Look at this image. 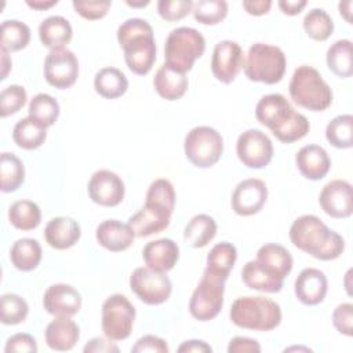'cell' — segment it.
<instances>
[{
  "mask_svg": "<svg viewBox=\"0 0 353 353\" xmlns=\"http://www.w3.org/2000/svg\"><path fill=\"white\" fill-rule=\"evenodd\" d=\"M255 117L283 143L296 142L310 130L307 119L281 94L263 95L255 106Z\"/></svg>",
  "mask_w": 353,
  "mask_h": 353,
  "instance_id": "obj_1",
  "label": "cell"
},
{
  "mask_svg": "<svg viewBox=\"0 0 353 353\" xmlns=\"http://www.w3.org/2000/svg\"><path fill=\"white\" fill-rule=\"evenodd\" d=\"M290 240L301 251L320 261H332L345 250L343 237L316 215H302L290 228Z\"/></svg>",
  "mask_w": 353,
  "mask_h": 353,
  "instance_id": "obj_2",
  "label": "cell"
},
{
  "mask_svg": "<svg viewBox=\"0 0 353 353\" xmlns=\"http://www.w3.org/2000/svg\"><path fill=\"white\" fill-rule=\"evenodd\" d=\"M175 207V190L165 178L154 179L148 192L145 205L130 216L128 225L137 237H148L165 230Z\"/></svg>",
  "mask_w": 353,
  "mask_h": 353,
  "instance_id": "obj_3",
  "label": "cell"
},
{
  "mask_svg": "<svg viewBox=\"0 0 353 353\" xmlns=\"http://www.w3.org/2000/svg\"><path fill=\"white\" fill-rule=\"evenodd\" d=\"M117 41L124 51L128 69L138 74H148L156 61V41L150 23L142 18H130L117 29Z\"/></svg>",
  "mask_w": 353,
  "mask_h": 353,
  "instance_id": "obj_4",
  "label": "cell"
},
{
  "mask_svg": "<svg viewBox=\"0 0 353 353\" xmlns=\"http://www.w3.org/2000/svg\"><path fill=\"white\" fill-rule=\"evenodd\" d=\"M288 91L298 106L312 112H323L332 103L331 87L320 72L309 65H301L294 70Z\"/></svg>",
  "mask_w": 353,
  "mask_h": 353,
  "instance_id": "obj_5",
  "label": "cell"
},
{
  "mask_svg": "<svg viewBox=\"0 0 353 353\" xmlns=\"http://www.w3.org/2000/svg\"><path fill=\"white\" fill-rule=\"evenodd\" d=\"M229 317L240 328L272 331L281 323V309L265 296H240L232 303Z\"/></svg>",
  "mask_w": 353,
  "mask_h": 353,
  "instance_id": "obj_6",
  "label": "cell"
},
{
  "mask_svg": "<svg viewBox=\"0 0 353 353\" xmlns=\"http://www.w3.org/2000/svg\"><path fill=\"white\" fill-rule=\"evenodd\" d=\"M205 51L204 36L189 26H181L170 32L164 44L165 65L176 72H189L194 62Z\"/></svg>",
  "mask_w": 353,
  "mask_h": 353,
  "instance_id": "obj_7",
  "label": "cell"
},
{
  "mask_svg": "<svg viewBox=\"0 0 353 353\" xmlns=\"http://www.w3.org/2000/svg\"><path fill=\"white\" fill-rule=\"evenodd\" d=\"M285 66V54L280 47L255 43L248 48L243 68L248 80L276 84L284 77Z\"/></svg>",
  "mask_w": 353,
  "mask_h": 353,
  "instance_id": "obj_8",
  "label": "cell"
},
{
  "mask_svg": "<svg viewBox=\"0 0 353 353\" xmlns=\"http://www.w3.org/2000/svg\"><path fill=\"white\" fill-rule=\"evenodd\" d=\"M183 148L188 160L193 165L210 168L219 161L223 153V138L215 128L199 125L186 134Z\"/></svg>",
  "mask_w": 353,
  "mask_h": 353,
  "instance_id": "obj_9",
  "label": "cell"
},
{
  "mask_svg": "<svg viewBox=\"0 0 353 353\" xmlns=\"http://www.w3.org/2000/svg\"><path fill=\"white\" fill-rule=\"evenodd\" d=\"M135 307L125 295L113 294L102 305V331L110 341L127 339L132 331Z\"/></svg>",
  "mask_w": 353,
  "mask_h": 353,
  "instance_id": "obj_10",
  "label": "cell"
},
{
  "mask_svg": "<svg viewBox=\"0 0 353 353\" xmlns=\"http://www.w3.org/2000/svg\"><path fill=\"white\" fill-rule=\"evenodd\" d=\"M223 294L225 281L203 273V277L189 301L190 314L199 321H208L215 319L222 310Z\"/></svg>",
  "mask_w": 353,
  "mask_h": 353,
  "instance_id": "obj_11",
  "label": "cell"
},
{
  "mask_svg": "<svg viewBox=\"0 0 353 353\" xmlns=\"http://www.w3.org/2000/svg\"><path fill=\"white\" fill-rule=\"evenodd\" d=\"M130 288L146 305H160L170 298L172 284L165 273L142 266L131 273Z\"/></svg>",
  "mask_w": 353,
  "mask_h": 353,
  "instance_id": "obj_12",
  "label": "cell"
},
{
  "mask_svg": "<svg viewBox=\"0 0 353 353\" xmlns=\"http://www.w3.org/2000/svg\"><path fill=\"white\" fill-rule=\"evenodd\" d=\"M79 77L77 57L68 48H52L44 59V79L58 88L66 90L72 87Z\"/></svg>",
  "mask_w": 353,
  "mask_h": 353,
  "instance_id": "obj_13",
  "label": "cell"
},
{
  "mask_svg": "<svg viewBox=\"0 0 353 353\" xmlns=\"http://www.w3.org/2000/svg\"><path fill=\"white\" fill-rule=\"evenodd\" d=\"M236 153L243 165L259 170L272 161L273 143L261 130L250 128L237 138Z\"/></svg>",
  "mask_w": 353,
  "mask_h": 353,
  "instance_id": "obj_14",
  "label": "cell"
},
{
  "mask_svg": "<svg viewBox=\"0 0 353 353\" xmlns=\"http://www.w3.org/2000/svg\"><path fill=\"white\" fill-rule=\"evenodd\" d=\"M244 66V52L239 43L222 40L215 44L211 58V72L216 80L230 84Z\"/></svg>",
  "mask_w": 353,
  "mask_h": 353,
  "instance_id": "obj_15",
  "label": "cell"
},
{
  "mask_svg": "<svg viewBox=\"0 0 353 353\" xmlns=\"http://www.w3.org/2000/svg\"><path fill=\"white\" fill-rule=\"evenodd\" d=\"M87 190L90 199L102 207L119 205L125 193L124 182L116 172L110 170L95 171L88 181Z\"/></svg>",
  "mask_w": 353,
  "mask_h": 353,
  "instance_id": "obj_16",
  "label": "cell"
},
{
  "mask_svg": "<svg viewBox=\"0 0 353 353\" xmlns=\"http://www.w3.org/2000/svg\"><path fill=\"white\" fill-rule=\"evenodd\" d=\"M268 200V186L262 179L248 178L237 183L232 193V210L241 216H250L262 210Z\"/></svg>",
  "mask_w": 353,
  "mask_h": 353,
  "instance_id": "obj_17",
  "label": "cell"
},
{
  "mask_svg": "<svg viewBox=\"0 0 353 353\" xmlns=\"http://www.w3.org/2000/svg\"><path fill=\"white\" fill-rule=\"evenodd\" d=\"M319 204L331 218H349L353 212L352 185L345 179H334L328 182L320 192Z\"/></svg>",
  "mask_w": 353,
  "mask_h": 353,
  "instance_id": "obj_18",
  "label": "cell"
},
{
  "mask_svg": "<svg viewBox=\"0 0 353 353\" xmlns=\"http://www.w3.org/2000/svg\"><path fill=\"white\" fill-rule=\"evenodd\" d=\"M43 306L55 317H72L81 307V295L69 284H52L44 292Z\"/></svg>",
  "mask_w": 353,
  "mask_h": 353,
  "instance_id": "obj_19",
  "label": "cell"
},
{
  "mask_svg": "<svg viewBox=\"0 0 353 353\" xmlns=\"http://www.w3.org/2000/svg\"><path fill=\"white\" fill-rule=\"evenodd\" d=\"M295 296L299 302L307 306L319 305L324 301L328 291V281L325 274L314 268L303 269L294 284Z\"/></svg>",
  "mask_w": 353,
  "mask_h": 353,
  "instance_id": "obj_20",
  "label": "cell"
},
{
  "mask_svg": "<svg viewBox=\"0 0 353 353\" xmlns=\"http://www.w3.org/2000/svg\"><path fill=\"white\" fill-rule=\"evenodd\" d=\"M255 261L269 276L281 281L291 273L294 265L291 252L285 247L274 243L259 247Z\"/></svg>",
  "mask_w": 353,
  "mask_h": 353,
  "instance_id": "obj_21",
  "label": "cell"
},
{
  "mask_svg": "<svg viewBox=\"0 0 353 353\" xmlns=\"http://www.w3.org/2000/svg\"><path fill=\"white\" fill-rule=\"evenodd\" d=\"M95 237L99 245L108 251L120 252L128 250L137 236L128 223H123L117 219H108L97 226Z\"/></svg>",
  "mask_w": 353,
  "mask_h": 353,
  "instance_id": "obj_22",
  "label": "cell"
},
{
  "mask_svg": "<svg viewBox=\"0 0 353 353\" xmlns=\"http://www.w3.org/2000/svg\"><path fill=\"white\" fill-rule=\"evenodd\" d=\"M145 265L156 272L171 270L179 259V247L171 239H159L149 241L142 250Z\"/></svg>",
  "mask_w": 353,
  "mask_h": 353,
  "instance_id": "obj_23",
  "label": "cell"
},
{
  "mask_svg": "<svg viewBox=\"0 0 353 353\" xmlns=\"http://www.w3.org/2000/svg\"><path fill=\"white\" fill-rule=\"evenodd\" d=\"M295 163L299 172L312 181L323 179L331 168L328 153L319 145L302 146L295 156Z\"/></svg>",
  "mask_w": 353,
  "mask_h": 353,
  "instance_id": "obj_24",
  "label": "cell"
},
{
  "mask_svg": "<svg viewBox=\"0 0 353 353\" xmlns=\"http://www.w3.org/2000/svg\"><path fill=\"white\" fill-rule=\"evenodd\" d=\"M81 236V229L77 221L69 216H55L46 225V243L55 250H68L73 247Z\"/></svg>",
  "mask_w": 353,
  "mask_h": 353,
  "instance_id": "obj_25",
  "label": "cell"
},
{
  "mask_svg": "<svg viewBox=\"0 0 353 353\" xmlns=\"http://www.w3.org/2000/svg\"><path fill=\"white\" fill-rule=\"evenodd\" d=\"M79 338L80 328L70 317H57L46 328V343L57 352L73 349Z\"/></svg>",
  "mask_w": 353,
  "mask_h": 353,
  "instance_id": "obj_26",
  "label": "cell"
},
{
  "mask_svg": "<svg viewBox=\"0 0 353 353\" xmlns=\"http://www.w3.org/2000/svg\"><path fill=\"white\" fill-rule=\"evenodd\" d=\"M237 259V250L232 243L222 241L215 244L208 255L204 269V274H210L218 280L226 281L230 270L233 269Z\"/></svg>",
  "mask_w": 353,
  "mask_h": 353,
  "instance_id": "obj_27",
  "label": "cell"
},
{
  "mask_svg": "<svg viewBox=\"0 0 353 353\" xmlns=\"http://www.w3.org/2000/svg\"><path fill=\"white\" fill-rule=\"evenodd\" d=\"M153 85L161 98L167 101H176L185 95L189 81L185 73L176 72L164 63L157 69Z\"/></svg>",
  "mask_w": 353,
  "mask_h": 353,
  "instance_id": "obj_28",
  "label": "cell"
},
{
  "mask_svg": "<svg viewBox=\"0 0 353 353\" xmlns=\"http://www.w3.org/2000/svg\"><path fill=\"white\" fill-rule=\"evenodd\" d=\"M73 29L69 21L61 15L46 18L39 26V37L44 47L61 48L72 40Z\"/></svg>",
  "mask_w": 353,
  "mask_h": 353,
  "instance_id": "obj_29",
  "label": "cell"
},
{
  "mask_svg": "<svg viewBox=\"0 0 353 353\" xmlns=\"http://www.w3.org/2000/svg\"><path fill=\"white\" fill-rule=\"evenodd\" d=\"M41 245L34 239H19L10 250V261L18 270L30 272L36 269L41 261Z\"/></svg>",
  "mask_w": 353,
  "mask_h": 353,
  "instance_id": "obj_30",
  "label": "cell"
},
{
  "mask_svg": "<svg viewBox=\"0 0 353 353\" xmlns=\"http://www.w3.org/2000/svg\"><path fill=\"white\" fill-rule=\"evenodd\" d=\"M328 69L341 79H347L353 74V51L352 41L347 39L332 43L325 55Z\"/></svg>",
  "mask_w": 353,
  "mask_h": 353,
  "instance_id": "obj_31",
  "label": "cell"
},
{
  "mask_svg": "<svg viewBox=\"0 0 353 353\" xmlns=\"http://www.w3.org/2000/svg\"><path fill=\"white\" fill-rule=\"evenodd\" d=\"M94 87L101 97L106 99H114L125 94L128 88V80L121 70L108 66L97 72Z\"/></svg>",
  "mask_w": 353,
  "mask_h": 353,
  "instance_id": "obj_32",
  "label": "cell"
},
{
  "mask_svg": "<svg viewBox=\"0 0 353 353\" xmlns=\"http://www.w3.org/2000/svg\"><path fill=\"white\" fill-rule=\"evenodd\" d=\"M216 234V222L207 214L194 215L183 230L185 241L193 248L205 247Z\"/></svg>",
  "mask_w": 353,
  "mask_h": 353,
  "instance_id": "obj_33",
  "label": "cell"
},
{
  "mask_svg": "<svg viewBox=\"0 0 353 353\" xmlns=\"http://www.w3.org/2000/svg\"><path fill=\"white\" fill-rule=\"evenodd\" d=\"M46 138V127L29 116L21 119L12 130L14 142L25 150H33L40 148L44 143Z\"/></svg>",
  "mask_w": 353,
  "mask_h": 353,
  "instance_id": "obj_34",
  "label": "cell"
},
{
  "mask_svg": "<svg viewBox=\"0 0 353 353\" xmlns=\"http://www.w3.org/2000/svg\"><path fill=\"white\" fill-rule=\"evenodd\" d=\"M0 188L1 192H15L25 181V167L14 153L3 152L0 157Z\"/></svg>",
  "mask_w": 353,
  "mask_h": 353,
  "instance_id": "obj_35",
  "label": "cell"
},
{
  "mask_svg": "<svg viewBox=\"0 0 353 353\" xmlns=\"http://www.w3.org/2000/svg\"><path fill=\"white\" fill-rule=\"evenodd\" d=\"M241 279H243V283L248 288L262 291V292H270V294L281 291V288L284 285V281L269 276L258 265L256 261H248L244 265V268L241 270Z\"/></svg>",
  "mask_w": 353,
  "mask_h": 353,
  "instance_id": "obj_36",
  "label": "cell"
},
{
  "mask_svg": "<svg viewBox=\"0 0 353 353\" xmlns=\"http://www.w3.org/2000/svg\"><path fill=\"white\" fill-rule=\"evenodd\" d=\"M10 223L19 230H32L40 225L41 211L30 200H18L8 208Z\"/></svg>",
  "mask_w": 353,
  "mask_h": 353,
  "instance_id": "obj_37",
  "label": "cell"
},
{
  "mask_svg": "<svg viewBox=\"0 0 353 353\" xmlns=\"http://www.w3.org/2000/svg\"><path fill=\"white\" fill-rule=\"evenodd\" d=\"M28 112L29 117L47 128L57 121L59 116V103L51 95L40 92L30 99Z\"/></svg>",
  "mask_w": 353,
  "mask_h": 353,
  "instance_id": "obj_38",
  "label": "cell"
},
{
  "mask_svg": "<svg viewBox=\"0 0 353 353\" xmlns=\"http://www.w3.org/2000/svg\"><path fill=\"white\" fill-rule=\"evenodd\" d=\"M327 141L338 149H349L353 145V116L339 114L325 127Z\"/></svg>",
  "mask_w": 353,
  "mask_h": 353,
  "instance_id": "obj_39",
  "label": "cell"
},
{
  "mask_svg": "<svg viewBox=\"0 0 353 353\" xmlns=\"http://www.w3.org/2000/svg\"><path fill=\"white\" fill-rule=\"evenodd\" d=\"M30 41V29L17 19H7L1 23V48L8 52L25 48Z\"/></svg>",
  "mask_w": 353,
  "mask_h": 353,
  "instance_id": "obj_40",
  "label": "cell"
},
{
  "mask_svg": "<svg viewBox=\"0 0 353 353\" xmlns=\"http://www.w3.org/2000/svg\"><path fill=\"white\" fill-rule=\"evenodd\" d=\"M306 34L316 41H325L334 32L332 18L323 8L310 10L303 18Z\"/></svg>",
  "mask_w": 353,
  "mask_h": 353,
  "instance_id": "obj_41",
  "label": "cell"
},
{
  "mask_svg": "<svg viewBox=\"0 0 353 353\" xmlns=\"http://www.w3.org/2000/svg\"><path fill=\"white\" fill-rule=\"evenodd\" d=\"M29 306L26 301L12 292L4 294L0 298V320L6 325H17L28 317Z\"/></svg>",
  "mask_w": 353,
  "mask_h": 353,
  "instance_id": "obj_42",
  "label": "cell"
},
{
  "mask_svg": "<svg viewBox=\"0 0 353 353\" xmlns=\"http://www.w3.org/2000/svg\"><path fill=\"white\" fill-rule=\"evenodd\" d=\"M193 17L203 25H218L228 15V3L225 0H199L193 3Z\"/></svg>",
  "mask_w": 353,
  "mask_h": 353,
  "instance_id": "obj_43",
  "label": "cell"
},
{
  "mask_svg": "<svg viewBox=\"0 0 353 353\" xmlns=\"http://www.w3.org/2000/svg\"><path fill=\"white\" fill-rule=\"evenodd\" d=\"M28 95L22 85L11 84L0 92V116L7 117L17 113L26 103Z\"/></svg>",
  "mask_w": 353,
  "mask_h": 353,
  "instance_id": "obj_44",
  "label": "cell"
},
{
  "mask_svg": "<svg viewBox=\"0 0 353 353\" xmlns=\"http://www.w3.org/2000/svg\"><path fill=\"white\" fill-rule=\"evenodd\" d=\"M192 0H160L157 3L159 15L168 22H175L185 18L189 12H192Z\"/></svg>",
  "mask_w": 353,
  "mask_h": 353,
  "instance_id": "obj_45",
  "label": "cell"
},
{
  "mask_svg": "<svg viewBox=\"0 0 353 353\" xmlns=\"http://www.w3.org/2000/svg\"><path fill=\"white\" fill-rule=\"evenodd\" d=\"M72 4H73L74 11L80 17H83L84 19H88V21H97V19L103 18L108 14V11L112 6V1L110 0H94V1L74 0Z\"/></svg>",
  "mask_w": 353,
  "mask_h": 353,
  "instance_id": "obj_46",
  "label": "cell"
},
{
  "mask_svg": "<svg viewBox=\"0 0 353 353\" xmlns=\"http://www.w3.org/2000/svg\"><path fill=\"white\" fill-rule=\"evenodd\" d=\"M332 324L339 334L352 336V334H353V305L350 302L339 303L334 309Z\"/></svg>",
  "mask_w": 353,
  "mask_h": 353,
  "instance_id": "obj_47",
  "label": "cell"
},
{
  "mask_svg": "<svg viewBox=\"0 0 353 353\" xmlns=\"http://www.w3.org/2000/svg\"><path fill=\"white\" fill-rule=\"evenodd\" d=\"M134 353H143V352H153V353H168L170 347L167 342L156 335H145L139 338L135 345L131 347Z\"/></svg>",
  "mask_w": 353,
  "mask_h": 353,
  "instance_id": "obj_48",
  "label": "cell"
},
{
  "mask_svg": "<svg viewBox=\"0 0 353 353\" xmlns=\"http://www.w3.org/2000/svg\"><path fill=\"white\" fill-rule=\"evenodd\" d=\"M6 353H11V352H37V343L36 339L25 332H19V334H14L11 335L7 342H6V347H4Z\"/></svg>",
  "mask_w": 353,
  "mask_h": 353,
  "instance_id": "obj_49",
  "label": "cell"
},
{
  "mask_svg": "<svg viewBox=\"0 0 353 353\" xmlns=\"http://www.w3.org/2000/svg\"><path fill=\"white\" fill-rule=\"evenodd\" d=\"M229 353H259L261 345L258 341L247 336H234L228 345Z\"/></svg>",
  "mask_w": 353,
  "mask_h": 353,
  "instance_id": "obj_50",
  "label": "cell"
},
{
  "mask_svg": "<svg viewBox=\"0 0 353 353\" xmlns=\"http://www.w3.org/2000/svg\"><path fill=\"white\" fill-rule=\"evenodd\" d=\"M85 353H117L119 347L114 345V342H110V339H105L101 336H95L83 349Z\"/></svg>",
  "mask_w": 353,
  "mask_h": 353,
  "instance_id": "obj_51",
  "label": "cell"
},
{
  "mask_svg": "<svg viewBox=\"0 0 353 353\" xmlns=\"http://www.w3.org/2000/svg\"><path fill=\"white\" fill-rule=\"evenodd\" d=\"M272 7L270 0H251V1H243V8L250 14V15H263L269 12Z\"/></svg>",
  "mask_w": 353,
  "mask_h": 353,
  "instance_id": "obj_52",
  "label": "cell"
},
{
  "mask_svg": "<svg viewBox=\"0 0 353 353\" xmlns=\"http://www.w3.org/2000/svg\"><path fill=\"white\" fill-rule=\"evenodd\" d=\"M179 353H211L212 347L205 343L204 341H197V339H190L183 342L179 347H178Z\"/></svg>",
  "mask_w": 353,
  "mask_h": 353,
  "instance_id": "obj_53",
  "label": "cell"
},
{
  "mask_svg": "<svg viewBox=\"0 0 353 353\" xmlns=\"http://www.w3.org/2000/svg\"><path fill=\"white\" fill-rule=\"evenodd\" d=\"M306 0H280L277 3L281 12L287 15H298L306 7Z\"/></svg>",
  "mask_w": 353,
  "mask_h": 353,
  "instance_id": "obj_54",
  "label": "cell"
},
{
  "mask_svg": "<svg viewBox=\"0 0 353 353\" xmlns=\"http://www.w3.org/2000/svg\"><path fill=\"white\" fill-rule=\"evenodd\" d=\"M0 54H1V77H0V79H1V80H6L12 63H11V59H10V57H8V51H7V50L1 48V50H0Z\"/></svg>",
  "mask_w": 353,
  "mask_h": 353,
  "instance_id": "obj_55",
  "label": "cell"
},
{
  "mask_svg": "<svg viewBox=\"0 0 353 353\" xmlns=\"http://www.w3.org/2000/svg\"><path fill=\"white\" fill-rule=\"evenodd\" d=\"M58 3V0H48V1H43V0H33V1H30V0H28L26 1V4L29 6V7H32L33 10H39V11H43V10H47V8H50V7H52V6H55Z\"/></svg>",
  "mask_w": 353,
  "mask_h": 353,
  "instance_id": "obj_56",
  "label": "cell"
},
{
  "mask_svg": "<svg viewBox=\"0 0 353 353\" xmlns=\"http://www.w3.org/2000/svg\"><path fill=\"white\" fill-rule=\"evenodd\" d=\"M352 6H353V3H352L350 0H347V1H341V3L338 4L339 14L345 18V21H346L347 23H352Z\"/></svg>",
  "mask_w": 353,
  "mask_h": 353,
  "instance_id": "obj_57",
  "label": "cell"
},
{
  "mask_svg": "<svg viewBox=\"0 0 353 353\" xmlns=\"http://www.w3.org/2000/svg\"><path fill=\"white\" fill-rule=\"evenodd\" d=\"M125 4L130 6V7H145V6L149 4V0H145V1L143 0L142 1H130V0H127Z\"/></svg>",
  "mask_w": 353,
  "mask_h": 353,
  "instance_id": "obj_58",
  "label": "cell"
}]
</instances>
